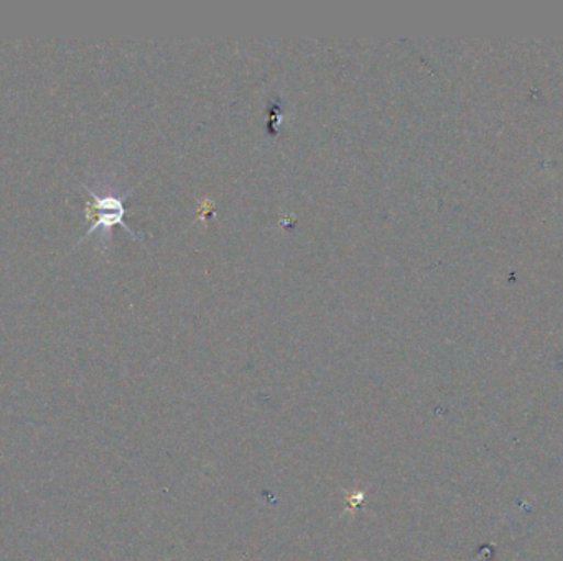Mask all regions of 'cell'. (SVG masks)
<instances>
[{
	"instance_id": "6da1fadb",
	"label": "cell",
	"mask_w": 563,
	"mask_h": 561,
	"mask_svg": "<svg viewBox=\"0 0 563 561\" xmlns=\"http://www.w3.org/2000/svg\"><path fill=\"white\" fill-rule=\"evenodd\" d=\"M82 188H85L89 197H91V200L86 203V217H88L89 221L92 220V223L89 224L88 231H86L85 236L81 237L79 243L88 239L95 231L101 233V240L104 243V239L109 240L112 227L114 226L124 227V229L131 234L132 239L142 240V234L132 231L124 221L125 213H127L124 203L125 200L134 193L135 188L125 190L124 193H119V191L109 183H101L95 188L82 183Z\"/></svg>"
}]
</instances>
